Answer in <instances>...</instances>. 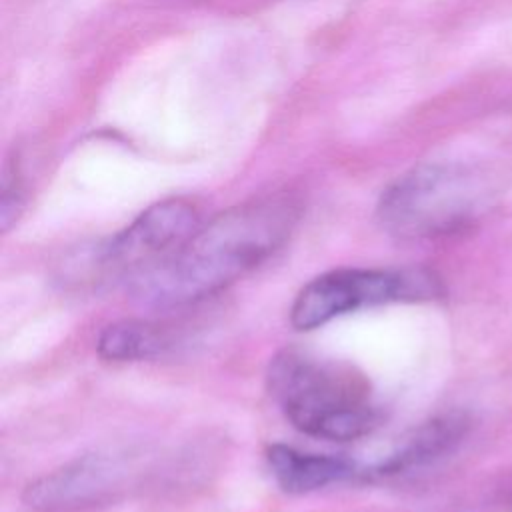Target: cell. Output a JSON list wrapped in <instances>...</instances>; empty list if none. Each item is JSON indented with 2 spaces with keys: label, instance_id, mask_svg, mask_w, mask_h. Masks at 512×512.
<instances>
[{
  "label": "cell",
  "instance_id": "6da1fadb",
  "mask_svg": "<svg viewBox=\"0 0 512 512\" xmlns=\"http://www.w3.org/2000/svg\"><path fill=\"white\" fill-rule=\"evenodd\" d=\"M298 218L300 202L288 192L228 208L200 224L170 256L134 276L130 294L156 310L200 302L266 262L288 240Z\"/></svg>",
  "mask_w": 512,
  "mask_h": 512
},
{
  "label": "cell",
  "instance_id": "3957f363",
  "mask_svg": "<svg viewBox=\"0 0 512 512\" xmlns=\"http://www.w3.org/2000/svg\"><path fill=\"white\" fill-rule=\"evenodd\" d=\"M492 196L494 186L486 172L462 162H426L388 184L376 216L400 240H438L470 228Z\"/></svg>",
  "mask_w": 512,
  "mask_h": 512
},
{
  "label": "cell",
  "instance_id": "ba28073f",
  "mask_svg": "<svg viewBox=\"0 0 512 512\" xmlns=\"http://www.w3.org/2000/svg\"><path fill=\"white\" fill-rule=\"evenodd\" d=\"M266 462L276 484L290 494H308L354 478H362V468L338 454L304 452L286 444H272Z\"/></svg>",
  "mask_w": 512,
  "mask_h": 512
},
{
  "label": "cell",
  "instance_id": "277c9868",
  "mask_svg": "<svg viewBox=\"0 0 512 512\" xmlns=\"http://www.w3.org/2000/svg\"><path fill=\"white\" fill-rule=\"evenodd\" d=\"M156 470V454L144 446L100 448L32 480L22 498L38 512L106 506L152 482Z\"/></svg>",
  "mask_w": 512,
  "mask_h": 512
},
{
  "label": "cell",
  "instance_id": "5b68a950",
  "mask_svg": "<svg viewBox=\"0 0 512 512\" xmlns=\"http://www.w3.org/2000/svg\"><path fill=\"white\" fill-rule=\"evenodd\" d=\"M440 294V278L424 268H338L316 276L298 292L290 322L298 330H314L362 308L426 302Z\"/></svg>",
  "mask_w": 512,
  "mask_h": 512
},
{
  "label": "cell",
  "instance_id": "7a4b0ae2",
  "mask_svg": "<svg viewBox=\"0 0 512 512\" xmlns=\"http://www.w3.org/2000/svg\"><path fill=\"white\" fill-rule=\"evenodd\" d=\"M266 382L284 418L302 434L348 442L380 422L370 382L346 362L284 348L270 360Z\"/></svg>",
  "mask_w": 512,
  "mask_h": 512
},
{
  "label": "cell",
  "instance_id": "9c48e42d",
  "mask_svg": "<svg viewBox=\"0 0 512 512\" xmlns=\"http://www.w3.org/2000/svg\"><path fill=\"white\" fill-rule=\"evenodd\" d=\"M172 346L166 328L144 320H120L108 324L98 340V356L110 362H138L162 356Z\"/></svg>",
  "mask_w": 512,
  "mask_h": 512
},
{
  "label": "cell",
  "instance_id": "30bf717a",
  "mask_svg": "<svg viewBox=\"0 0 512 512\" xmlns=\"http://www.w3.org/2000/svg\"><path fill=\"white\" fill-rule=\"evenodd\" d=\"M510 512H512V508H510Z\"/></svg>",
  "mask_w": 512,
  "mask_h": 512
},
{
  "label": "cell",
  "instance_id": "52a82bcc",
  "mask_svg": "<svg viewBox=\"0 0 512 512\" xmlns=\"http://www.w3.org/2000/svg\"><path fill=\"white\" fill-rule=\"evenodd\" d=\"M470 432V418L464 412L438 414L410 430L384 458L370 468H362V478H404L436 466L458 446Z\"/></svg>",
  "mask_w": 512,
  "mask_h": 512
},
{
  "label": "cell",
  "instance_id": "8992f818",
  "mask_svg": "<svg viewBox=\"0 0 512 512\" xmlns=\"http://www.w3.org/2000/svg\"><path fill=\"white\" fill-rule=\"evenodd\" d=\"M200 226L198 208L184 198H168L138 214L126 228L106 238L90 252L72 262L80 276L90 280H124L126 284L152 268Z\"/></svg>",
  "mask_w": 512,
  "mask_h": 512
}]
</instances>
